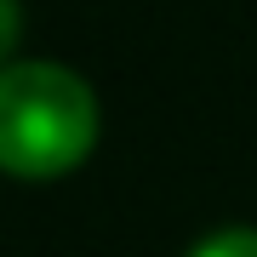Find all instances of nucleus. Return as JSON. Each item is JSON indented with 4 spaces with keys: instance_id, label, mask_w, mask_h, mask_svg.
Here are the masks:
<instances>
[{
    "instance_id": "2",
    "label": "nucleus",
    "mask_w": 257,
    "mask_h": 257,
    "mask_svg": "<svg viewBox=\"0 0 257 257\" xmlns=\"http://www.w3.org/2000/svg\"><path fill=\"white\" fill-rule=\"evenodd\" d=\"M189 257H257V229H217V234H206L200 246H194Z\"/></svg>"
},
{
    "instance_id": "1",
    "label": "nucleus",
    "mask_w": 257,
    "mask_h": 257,
    "mask_svg": "<svg viewBox=\"0 0 257 257\" xmlns=\"http://www.w3.org/2000/svg\"><path fill=\"white\" fill-rule=\"evenodd\" d=\"M97 92L69 63L23 57L0 69V172L52 183L97 149Z\"/></svg>"
},
{
    "instance_id": "3",
    "label": "nucleus",
    "mask_w": 257,
    "mask_h": 257,
    "mask_svg": "<svg viewBox=\"0 0 257 257\" xmlns=\"http://www.w3.org/2000/svg\"><path fill=\"white\" fill-rule=\"evenodd\" d=\"M18 40H23V6H18V0H0V69L12 63Z\"/></svg>"
}]
</instances>
